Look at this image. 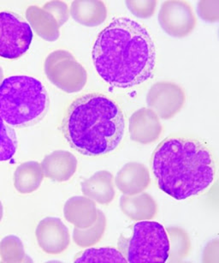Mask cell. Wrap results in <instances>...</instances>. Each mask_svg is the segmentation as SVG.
<instances>
[{"label": "cell", "instance_id": "obj_1", "mask_svg": "<svg viewBox=\"0 0 219 263\" xmlns=\"http://www.w3.org/2000/svg\"><path fill=\"white\" fill-rule=\"evenodd\" d=\"M98 75L109 85L131 88L152 78L156 65L154 42L142 24L115 19L99 33L92 52Z\"/></svg>", "mask_w": 219, "mask_h": 263}, {"label": "cell", "instance_id": "obj_2", "mask_svg": "<svg viewBox=\"0 0 219 263\" xmlns=\"http://www.w3.org/2000/svg\"><path fill=\"white\" fill-rule=\"evenodd\" d=\"M152 168L158 188L177 201L203 193L216 178L213 154L194 137L165 138L152 155Z\"/></svg>", "mask_w": 219, "mask_h": 263}, {"label": "cell", "instance_id": "obj_3", "mask_svg": "<svg viewBox=\"0 0 219 263\" xmlns=\"http://www.w3.org/2000/svg\"><path fill=\"white\" fill-rule=\"evenodd\" d=\"M61 128L70 147L81 155H106L116 149L123 140L124 111L106 95L85 93L68 106Z\"/></svg>", "mask_w": 219, "mask_h": 263}, {"label": "cell", "instance_id": "obj_4", "mask_svg": "<svg viewBox=\"0 0 219 263\" xmlns=\"http://www.w3.org/2000/svg\"><path fill=\"white\" fill-rule=\"evenodd\" d=\"M49 104L47 89L35 78L13 76L0 83V116L11 126L38 124L47 115Z\"/></svg>", "mask_w": 219, "mask_h": 263}, {"label": "cell", "instance_id": "obj_5", "mask_svg": "<svg viewBox=\"0 0 219 263\" xmlns=\"http://www.w3.org/2000/svg\"><path fill=\"white\" fill-rule=\"evenodd\" d=\"M118 249L127 262H165L170 255V240L162 224L145 220L133 226L131 237L121 236Z\"/></svg>", "mask_w": 219, "mask_h": 263}, {"label": "cell", "instance_id": "obj_6", "mask_svg": "<svg viewBox=\"0 0 219 263\" xmlns=\"http://www.w3.org/2000/svg\"><path fill=\"white\" fill-rule=\"evenodd\" d=\"M45 72L52 84L69 93L82 90L88 80L83 65L65 50H57L47 56Z\"/></svg>", "mask_w": 219, "mask_h": 263}, {"label": "cell", "instance_id": "obj_7", "mask_svg": "<svg viewBox=\"0 0 219 263\" xmlns=\"http://www.w3.org/2000/svg\"><path fill=\"white\" fill-rule=\"evenodd\" d=\"M31 27L21 16L0 12V57L16 60L25 54L33 41Z\"/></svg>", "mask_w": 219, "mask_h": 263}, {"label": "cell", "instance_id": "obj_8", "mask_svg": "<svg viewBox=\"0 0 219 263\" xmlns=\"http://www.w3.org/2000/svg\"><path fill=\"white\" fill-rule=\"evenodd\" d=\"M70 17L69 9L62 1H52L43 7L29 6L26 18L33 29L42 39L55 42L60 35V27Z\"/></svg>", "mask_w": 219, "mask_h": 263}, {"label": "cell", "instance_id": "obj_9", "mask_svg": "<svg viewBox=\"0 0 219 263\" xmlns=\"http://www.w3.org/2000/svg\"><path fill=\"white\" fill-rule=\"evenodd\" d=\"M158 22L169 35L183 38L193 32L196 17L188 2L166 1L160 8Z\"/></svg>", "mask_w": 219, "mask_h": 263}, {"label": "cell", "instance_id": "obj_10", "mask_svg": "<svg viewBox=\"0 0 219 263\" xmlns=\"http://www.w3.org/2000/svg\"><path fill=\"white\" fill-rule=\"evenodd\" d=\"M147 105L161 119H169L180 111L185 95L175 83L161 82L152 86L147 95Z\"/></svg>", "mask_w": 219, "mask_h": 263}, {"label": "cell", "instance_id": "obj_11", "mask_svg": "<svg viewBox=\"0 0 219 263\" xmlns=\"http://www.w3.org/2000/svg\"><path fill=\"white\" fill-rule=\"evenodd\" d=\"M37 241L47 254L57 255L64 252L70 245V232L61 219L46 218L37 227Z\"/></svg>", "mask_w": 219, "mask_h": 263}, {"label": "cell", "instance_id": "obj_12", "mask_svg": "<svg viewBox=\"0 0 219 263\" xmlns=\"http://www.w3.org/2000/svg\"><path fill=\"white\" fill-rule=\"evenodd\" d=\"M162 126L154 111L147 108L135 111L129 120V132L132 139L140 143H151L160 137Z\"/></svg>", "mask_w": 219, "mask_h": 263}, {"label": "cell", "instance_id": "obj_13", "mask_svg": "<svg viewBox=\"0 0 219 263\" xmlns=\"http://www.w3.org/2000/svg\"><path fill=\"white\" fill-rule=\"evenodd\" d=\"M42 165L45 177L57 182H65L75 174L77 160L71 153L57 150L46 156Z\"/></svg>", "mask_w": 219, "mask_h": 263}, {"label": "cell", "instance_id": "obj_14", "mask_svg": "<svg viewBox=\"0 0 219 263\" xmlns=\"http://www.w3.org/2000/svg\"><path fill=\"white\" fill-rule=\"evenodd\" d=\"M149 183L148 170L140 163L131 162L124 165L119 171L116 178V186L123 193L129 196L144 191Z\"/></svg>", "mask_w": 219, "mask_h": 263}, {"label": "cell", "instance_id": "obj_15", "mask_svg": "<svg viewBox=\"0 0 219 263\" xmlns=\"http://www.w3.org/2000/svg\"><path fill=\"white\" fill-rule=\"evenodd\" d=\"M98 211L90 199L75 196L65 203V216L77 228H88L95 223Z\"/></svg>", "mask_w": 219, "mask_h": 263}, {"label": "cell", "instance_id": "obj_16", "mask_svg": "<svg viewBox=\"0 0 219 263\" xmlns=\"http://www.w3.org/2000/svg\"><path fill=\"white\" fill-rule=\"evenodd\" d=\"M82 191L98 203H109L115 195L113 177L106 171L98 172L82 183Z\"/></svg>", "mask_w": 219, "mask_h": 263}, {"label": "cell", "instance_id": "obj_17", "mask_svg": "<svg viewBox=\"0 0 219 263\" xmlns=\"http://www.w3.org/2000/svg\"><path fill=\"white\" fill-rule=\"evenodd\" d=\"M70 15L78 24L95 27L106 21L107 9L102 1H74L70 6Z\"/></svg>", "mask_w": 219, "mask_h": 263}, {"label": "cell", "instance_id": "obj_18", "mask_svg": "<svg viewBox=\"0 0 219 263\" xmlns=\"http://www.w3.org/2000/svg\"><path fill=\"white\" fill-rule=\"evenodd\" d=\"M42 165L36 161L23 163L14 173V185L21 194H29L37 191L44 178Z\"/></svg>", "mask_w": 219, "mask_h": 263}, {"label": "cell", "instance_id": "obj_19", "mask_svg": "<svg viewBox=\"0 0 219 263\" xmlns=\"http://www.w3.org/2000/svg\"><path fill=\"white\" fill-rule=\"evenodd\" d=\"M75 262H127L119 250L114 248L89 249L78 254Z\"/></svg>", "mask_w": 219, "mask_h": 263}, {"label": "cell", "instance_id": "obj_20", "mask_svg": "<svg viewBox=\"0 0 219 263\" xmlns=\"http://www.w3.org/2000/svg\"><path fill=\"white\" fill-rule=\"evenodd\" d=\"M0 256L4 262H21L28 260L21 240L14 235L4 237L0 242Z\"/></svg>", "mask_w": 219, "mask_h": 263}, {"label": "cell", "instance_id": "obj_21", "mask_svg": "<svg viewBox=\"0 0 219 263\" xmlns=\"http://www.w3.org/2000/svg\"><path fill=\"white\" fill-rule=\"evenodd\" d=\"M98 220L93 224V227L88 228H77L74 230V240L81 247H88L98 242L105 228V217L101 211H98Z\"/></svg>", "mask_w": 219, "mask_h": 263}, {"label": "cell", "instance_id": "obj_22", "mask_svg": "<svg viewBox=\"0 0 219 263\" xmlns=\"http://www.w3.org/2000/svg\"><path fill=\"white\" fill-rule=\"evenodd\" d=\"M17 138L15 130L6 125L0 116V161H7L16 155Z\"/></svg>", "mask_w": 219, "mask_h": 263}, {"label": "cell", "instance_id": "obj_23", "mask_svg": "<svg viewBox=\"0 0 219 263\" xmlns=\"http://www.w3.org/2000/svg\"><path fill=\"white\" fill-rule=\"evenodd\" d=\"M126 6L134 16L148 18L154 14L157 1H126Z\"/></svg>", "mask_w": 219, "mask_h": 263}, {"label": "cell", "instance_id": "obj_24", "mask_svg": "<svg viewBox=\"0 0 219 263\" xmlns=\"http://www.w3.org/2000/svg\"><path fill=\"white\" fill-rule=\"evenodd\" d=\"M198 13L205 21L210 23L218 21V1H201L198 5Z\"/></svg>", "mask_w": 219, "mask_h": 263}, {"label": "cell", "instance_id": "obj_25", "mask_svg": "<svg viewBox=\"0 0 219 263\" xmlns=\"http://www.w3.org/2000/svg\"><path fill=\"white\" fill-rule=\"evenodd\" d=\"M4 214V209L3 205H2V202L0 201V221L2 220V218H3Z\"/></svg>", "mask_w": 219, "mask_h": 263}, {"label": "cell", "instance_id": "obj_26", "mask_svg": "<svg viewBox=\"0 0 219 263\" xmlns=\"http://www.w3.org/2000/svg\"><path fill=\"white\" fill-rule=\"evenodd\" d=\"M4 78V72L2 68L0 67V83H2Z\"/></svg>", "mask_w": 219, "mask_h": 263}]
</instances>
